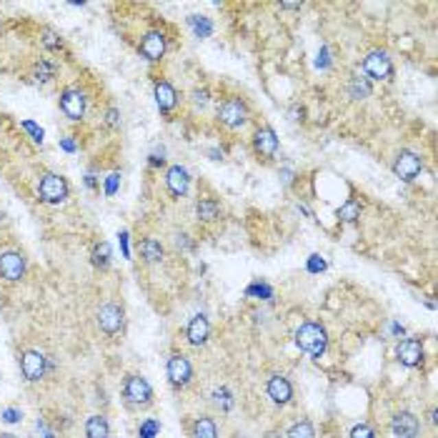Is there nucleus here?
<instances>
[{
	"mask_svg": "<svg viewBox=\"0 0 438 438\" xmlns=\"http://www.w3.org/2000/svg\"><path fill=\"white\" fill-rule=\"evenodd\" d=\"M296 346L313 358H321L328 346V333L321 323H303L296 331Z\"/></svg>",
	"mask_w": 438,
	"mask_h": 438,
	"instance_id": "obj_1",
	"label": "nucleus"
},
{
	"mask_svg": "<svg viewBox=\"0 0 438 438\" xmlns=\"http://www.w3.org/2000/svg\"><path fill=\"white\" fill-rule=\"evenodd\" d=\"M216 118H218L220 126L231 128V130H238V128H243L248 120H251V111H248L246 100L238 98V95H231V98H226L218 106Z\"/></svg>",
	"mask_w": 438,
	"mask_h": 438,
	"instance_id": "obj_2",
	"label": "nucleus"
},
{
	"mask_svg": "<svg viewBox=\"0 0 438 438\" xmlns=\"http://www.w3.org/2000/svg\"><path fill=\"white\" fill-rule=\"evenodd\" d=\"M71 196V185L58 173H43L38 181V198L48 205H60Z\"/></svg>",
	"mask_w": 438,
	"mask_h": 438,
	"instance_id": "obj_3",
	"label": "nucleus"
},
{
	"mask_svg": "<svg viewBox=\"0 0 438 438\" xmlns=\"http://www.w3.org/2000/svg\"><path fill=\"white\" fill-rule=\"evenodd\" d=\"M123 398L130 408H148L153 403V389L143 376L130 373L123 383Z\"/></svg>",
	"mask_w": 438,
	"mask_h": 438,
	"instance_id": "obj_4",
	"label": "nucleus"
},
{
	"mask_svg": "<svg viewBox=\"0 0 438 438\" xmlns=\"http://www.w3.org/2000/svg\"><path fill=\"white\" fill-rule=\"evenodd\" d=\"M363 73L368 80H391L393 78V60L386 50H371L363 58Z\"/></svg>",
	"mask_w": 438,
	"mask_h": 438,
	"instance_id": "obj_5",
	"label": "nucleus"
},
{
	"mask_svg": "<svg viewBox=\"0 0 438 438\" xmlns=\"http://www.w3.org/2000/svg\"><path fill=\"white\" fill-rule=\"evenodd\" d=\"M95 321H98V328L106 336H118L123 331V325H126V311H123V306L118 303H103L95 313Z\"/></svg>",
	"mask_w": 438,
	"mask_h": 438,
	"instance_id": "obj_6",
	"label": "nucleus"
},
{
	"mask_svg": "<svg viewBox=\"0 0 438 438\" xmlns=\"http://www.w3.org/2000/svg\"><path fill=\"white\" fill-rule=\"evenodd\" d=\"M60 111L68 120L73 123H80L88 113V98H85V93L80 88H65L60 93Z\"/></svg>",
	"mask_w": 438,
	"mask_h": 438,
	"instance_id": "obj_7",
	"label": "nucleus"
},
{
	"mask_svg": "<svg viewBox=\"0 0 438 438\" xmlns=\"http://www.w3.org/2000/svg\"><path fill=\"white\" fill-rule=\"evenodd\" d=\"M21 371L23 378L28 383H38L41 378H45V371H48V356H43L36 348H28L21 354Z\"/></svg>",
	"mask_w": 438,
	"mask_h": 438,
	"instance_id": "obj_8",
	"label": "nucleus"
},
{
	"mask_svg": "<svg viewBox=\"0 0 438 438\" xmlns=\"http://www.w3.org/2000/svg\"><path fill=\"white\" fill-rule=\"evenodd\" d=\"M165 373H168V381L173 389H185V386L193 381V363L188 360V356L173 354L168 358Z\"/></svg>",
	"mask_w": 438,
	"mask_h": 438,
	"instance_id": "obj_9",
	"label": "nucleus"
},
{
	"mask_svg": "<svg viewBox=\"0 0 438 438\" xmlns=\"http://www.w3.org/2000/svg\"><path fill=\"white\" fill-rule=\"evenodd\" d=\"M421 170H424V158L413 153V150H401L393 158V173L401 178L403 183H413Z\"/></svg>",
	"mask_w": 438,
	"mask_h": 438,
	"instance_id": "obj_10",
	"label": "nucleus"
},
{
	"mask_svg": "<svg viewBox=\"0 0 438 438\" xmlns=\"http://www.w3.org/2000/svg\"><path fill=\"white\" fill-rule=\"evenodd\" d=\"M165 50H168V38H165V33H161V30H150V33H146V36L141 38V43H138V53H141L148 63H161Z\"/></svg>",
	"mask_w": 438,
	"mask_h": 438,
	"instance_id": "obj_11",
	"label": "nucleus"
},
{
	"mask_svg": "<svg viewBox=\"0 0 438 438\" xmlns=\"http://www.w3.org/2000/svg\"><path fill=\"white\" fill-rule=\"evenodd\" d=\"M25 276V255L18 251L0 253V278L8 283H18Z\"/></svg>",
	"mask_w": 438,
	"mask_h": 438,
	"instance_id": "obj_12",
	"label": "nucleus"
},
{
	"mask_svg": "<svg viewBox=\"0 0 438 438\" xmlns=\"http://www.w3.org/2000/svg\"><path fill=\"white\" fill-rule=\"evenodd\" d=\"M153 98H156V106L161 111V115L168 118L178 106V91L173 88V83L165 78H156L153 83Z\"/></svg>",
	"mask_w": 438,
	"mask_h": 438,
	"instance_id": "obj_13",
	"label": "nucleus"
},
{
	"mask_svg": "<svg viewBox=\"0 0 438 438\" xmlns=\"http://www.w3.org/2000/svg\"><path fill=\"white\" fill-rule=\"evenodd\" d=\"M278 146H281V143H278V135L270 126H261L253 133V150H255V156L263 158V161H270V158L276 156Z\"/></svg>",
	"mask_w": 438,
	"mask_h": 438,
	"instance_id": "obj_14",
	"label": "nucleus"
},
{
	"mask_svg": "<svg viewBox=\"0 0 438 438\" xmlns=\"http://www.w3.org/2000/svg\"><path fill=\"white\" fill-rule=\"evenodd\" d=\"M396 358L401 366L406 368H418L424 363L426 358V351H424V341L421 338H406L398 343L396 348Z\"/></svg>",
	"mask_w": 438,
	"mask_h": 438,
	"instance_id": "obj_15",
	"label": "nucleus"
},
{
	"mask_svg": "<svg viewBox=\"0 0 438 438\" xmlns=\"http://www.w3.org/2000/svg\"><path fill=\"white\" fill-rule=\"evenodd\" d=\"M165 188L173 198H185L191 191V173L183 165H170L165 173Z\"/></svg>",
	"mask_w": 438,
	"mask_h": 438,
	"instance_id": "obj_16",
	"label": "nucleus"
},
{
	"mask_svg": "<svg viewBox=\"0 0 438 438\" xmlns=\"http://www.w3.org/2000/svg\"><path fill=\"white\" fill-rule=\"evenodd\" d=\"M391 431L396 438H418L421 433V421L411 411H401L391 418Z\"/></svg>",
	"mask_w": 438,
	"mask_h": 438,
	"instance_id": "obj_17",
	"label": "nucleus"
},
{
	"mask_svg": "<svg viewBox=\"0 0 438 438\" xmlns=\"http://www.w3.org/2000/svg\"><path fill=\"white\" fill-rule=\"evenodd\" d=\"M208 338H211V321H208V316H203V313L193 316V319L188 321V328H185V341H188L191 346L200 348L208 343Z\"/></svg>",
	"mask_w": 438,
	"mask_h": 438,
	"instance_id": "obj_18",
	"label": "nucleus"
},
{
	"mask_svg": "<svg viewBox=\"0 0 438 438\" xmlns=\"http://www.w3.org/2000/svg\"><path fill=\"white\" fill-rule=\"evenodd\" d=\"M266 391H268V398L278 406H288L293 401V386L286 376H270L268 383H266Z\"/></svg>",
	"mask_w": 438,
	"mask_h": 438,
	"instance_id": "obj_19",
	"label": "nucleus"
},
{
	"mask_svg": "<svg viewBox=\"0 0 438 438\" xmlns=\"http://www.w3.org/2000/svg\"><path fill=\"white\" fill-rule=\"evenodd\" d=\"M196 218L200 223H213V220L220 218V203L211 196H203V198L196 200Z\"/></svg>",
	"mask_w": 438,
	"mask_h": 438,
	"instance_id": "obj_20",
	"label": "nucleus"
},
{
	"mask_svg": "<svg viewBox=\"0 0 438 438\" xmlns=\"http://www.w3.org/2000/svg\"><path fill=\"white\" fill-rule=\"evenodd\" d=\"M138 251H141V258L146 263H161L165 258V248H163L161 240L156 238H143L138 243Z\"/></svg>",
	"mask_w": 438,
	"mask_h": 438,
	"instance_id": "obj_21",
	"label": "nucleus"
},
{
	"mask_svg": "<svg viewBox=\"0 0 438 438\" xmlns=\"http://www.w3.org/2000/svg\"><path fill=\"white\" fill-rule=\"evenodd\" d=\"M85 438H111V424L103 413H95L85 421Z\"/></svg>",
	"mask_w": 438,
	"mask_h": 438,
	"instance_id": "obj_22",
	"label": "nucleus"
},
{
	"mask_svg": "<svg viewBox=\"0 0 438 438\" xmlns=\"http://www.w3.org/2000/svg\"><path fill=\"white\" fill-rule=\"evenodd\" d=\"M191 438H218V426L211 416H198L191 426Z\"/></svg>",
	"mask_w": 438,
	"mask_h": 438,
	"instance_id": "obj_23",
	"label": "nucleus"
},
{
	"mask_svg": "<svg viewBox=\"0 0 438 438\" xmlns=\"http://www.w3.org/2000/svg\"><path fill=\"white\" fill-rule=\"evenodd\" d=\"M188 28L193 30V36L198 38V41H205V38L213 36V21L208 15H198V13L188 15Z\"/></svg>",
	"mask_w": 438,
	"mask_h": 438,
	"instance_id": "obj_24",
	"label": "nucleus"
},
{
	"mask_svg": "<svg viewBox=\"0 0 438 438\" xmlns=\"http://www.w3.org/2000/svg\"><path fill=\"white\" fill-rule=\"evenodd\" d=\"M111 258H113V253H111V246H108L106 240H98V243L93 246L91 263L98 270H108V268H111Z\"/></svg>",
	"mask_w": 438,
	"mask_h": 438,
	"instance_id": "obj_25",
	"label": "nucleus"
},
{
	"mask_svg": "<svg viewBox=\"0 0 438 438\" xmlns=\"http://www.w3.org/2000/svg\"><path fill=\"white\" fill-rule=\"evenodd\" d=\"M371 80L363 78V76H351V80H348V93H351V98L356 100H363L371 95Z\"/></svg>",
	"mask_w": 438,
	"mask_h": 438,
	"instance_id": "obj_26",
	"label": "nucleus"
},
{
	"mask_svg": "<svg viewBox=\"0 0 438 438\" xmlns=\"http://www.w3.org/2000/svg\"><path fill=\"white\" fill-rule=\"evenodd\" d=\"M336 216H338V220H343V223H356V220L360 218V203L356 198H348L346 203L336 211Z\"/></svg>",
	"mask_w": 438,
	"mask_h": 438,
	"instance_id": "obj_27",
	"label": "nucleus"
},
{
	"mask_svg": "<svg viewBox=\"0 0 438 438\" xmlns=\"http://www.w3.org/2000/svg\"><path fill=\"white\" fill-rule=\"evenodd\" d=\"M286 438H316V428L308 418H301L296 424H290V428L286 431Z\"/></svg>",
	"mask_w": 438,
	"mask_h": 438,
	"instance_id": "obj_28",
	"label": "nucleus"
},
{
	"mask_svg": "<svg viewBox=\"0 0 438 438\" xmlns=\"http://www.w3.org/2000/svg\"><path fill=\"white\" fill-rule=\"evenodd\" d=\"M56 73H58V63L41 58V60L36 63V71H33V76H36L38 83H48V80L56 78Z\"/></svg>",
	"mask_w": 438,
	"mask_h": 438,
	"instance_id": "obj_29",
	"label": "nucleus"
},
{
	"mask_svg": "<svg viewBox=\"0 0 438 438\" xmlns=\"http://www.w3.org/2000/svg\"><path fill=\"white\" fill-rule=\"evenodd\" d=\"M213 403H216V408H220L223 413H228V411L233 408L235 401H233V393L226 389V386H220V389L213 391Z\"/></svg>",
	"mask_w": 438,
	"mask_h": 438,
	"instance_id": "obj_30",
	"label": "nucleus"
},
{
	"mask_svg": "<svg viewBox=\"0 0 438 438\" xmlns=\"http://www.w3.org/2000/svg\"><path fill=\"white\" fill-rule=\"evenodd\" d=\"M41 41H43V45L48 50H63V38H60V33H56L53 28H43L41 30Z\"/></svg>",
	"mask_w": 438,
	"mask_h": 438,
	"instance_id": "obj_31",
	"label": "nucleus"
},
{
	"mask_svg": "<svg viewBox=\"0 0 438 438\" xmlns=\"http://www.w3.org/2000/svg\"><path fill=\"white\" fill-rule=\"evenodd\" d=\"M161 433V421L158 418H146L138 426V438H156Z\"/></svg>",
	"mask_w": 438,
	"mask_h": 438,
	"instance_id": "obj_32",
	"label": "nucleus"
},
{
	"mask_svg": "<svg viewBox=\"0 0 438 438\" xmlns=\"http://www.w3.org/2000/svg\"><path fill=\"white\" fill-rule=\"evenodd\" d=\"M246 293H248V296L263 298V301H270V298H273V288H270V286H266V283H253V286H248Z\"/></svg>",
	"mask_w": 438,
	"mask_h": 438,
	"instance_id": "obj_33",
	"label": "nucleus"
},
{
	"mask_svg": "<svg viewBox=\"0 0 438 438\" xmlns=\"http://www.w3.org/2000/svg\"><path fill=\"white\" fill-rule=\"evenodd\" d=\"M21 128L30 135V138H33V141L41 143V146H43V138H45V133H43V128H38L36 123H33V120H21Z\"/></svg>",
	"mask_w": 438,
	"mask_h": 438,
	"instance_id": "obj_34",
	"label": "nucleus"
},
{
	"mask_svg": "<svg viewBox=\"0 0 438 438\" xmlns=\"http://www.w3.org/2000/svg\"><path fill=\"white\" fill-rule=\"evenodd\" d=\"M191 100L196 108H205L211 103V93H208V88H196V91L191 93Z\"/></svg>",
	"mask_w": 438,
	"mask_h": 438,
	"instance_id": "obj_35",
	"label": "nucleus"
},
{
	"mask_svg": "<svg viewBox=\"0 0 438 438\" xmlns=\"http://www.w3.org/2000/svg\"><path fill=\"white\" fill-rule=\"evenodd\" d=\"M0 418H3L5 424H21L23 411H21V408H15V406H8V408H3V413H0Z\"/></svg>",
	"mask_w": 438,
	"mask_h": 438,
	"instance_id": "obj_36",
	"label": "nucleus"
},
{
	"mask_svg": "<svg viewBox=\"0 0 438 438\" xmlns=\"http://www.w3.org/2000/svg\"><path fill=\"white\" fill-rule=\"evenodd\" d=\"M351 438H376V431L368 424H358L351 428Z\"/></svg>",
	"mask_w": 438,
	"mask_h": 438,
	"instance_id": "obj_37",
	"label": "nucleus"
},
{
	"mask_svg": "<svg viewBox=\"0 0 438 438\" xmlns=\"http://www.w3.org/2000/svg\"><path fill=\"white\" fill-rule=\"evenodd\" d=\"M325 268H328V266H325V261L319 253H313L311 258H308V270H311V273H323Z\"/></svg>",
	"mask_w": 438,
	"mask_h": 438,
	"instance_id": "obj_38",
	"label": "nucleus"
},
{
	"mask_svg": "<svg viewBox=\"0 0 438 438\" xmlns=\"http://www.w3.org/2000/svg\"><path fill=\"white\" fill-rule=\"evenodd\" d=\"M118 185H120V173H111L106 178V196H115L118 193Z\"/></svg>",
	"mask_w": 438,
	"mask_h": 438,
	"instance_id": "obj_39",
	"label": "nucleus"
},
{
	"mask_svg": "<svg viewBox=\"0 0 438 438\" xmlns=\"http://www.w3.org/2000/svg\"><path fill=\"white\" fill-rule=\"evenodd\" d=\"M106 126L108 128H118L120 126V111L115 106H111L106 111Z\"/></svg>",
	"mask_w": 438,
	"mask_h": 438,
	"instance_id": "obj_40",
	"label": "nucleus"
},
{
	"mask_svg": "<svg viewBox=\"0 0 438 438\" xmlns=\"http://www.w3.org/2000/svg\"><path fill=\"white\" fill-rule=\"evenodd\" d=\"M316 65H319V68H331V53H328L325 45L319 50V60H316Z\"/></svg>",
	"mask_w": 438,
	"mask_h": 438,
	"instance_id": "obj_41",
	"label": "nucleus"
},
{
	"mask_svg": "<svg viewBox=\"0 0 438 438\" xmlns=\"http://www.w3.org/2000/svg\"><path fill=\"white\" fill-rule=\"evenodd\" d=\"M303 115H306V111L301 106H290V111H288V118L293 120V123H301L303 120Z\"/></svg>",
	"mask_w": 438,
	"mask_h": 438,
	"instance_id": "obj_42",
	"label": "nucleus"
},
{
	"mask_svg": "<svg viewBox=\"0 0 438 438\" xmlns=\"http://www.w3.org/2000/svg\"><path fill=\"white\" fill-rule=\"evenodd\" d=\"M176 243H178V248L183 246V248H188V251H191V248L196 246V243H191V240H188V235H185V233H178V235H176Z\"/></svg>",
	"mask_w": 438,
	"mask_h": 438,
	"instance_id": "obj_43",
	"label": "nucleus"
},
{
	"mask_svg": "<svg viewBox=\"0 0 438 438\" xmlns=\"http://www.w3.org/2000/svg\"><path fill=\"white\" fill-rule=\"evenodd\" d=\"M60 146H63L68 153H76V143L71 141V135H65V138H60Z\"/></svg>",
	"mask_w": 438,
	"mask_h": 438,
	"instance_id": "obj_44",
	"label": "nucleus"
},
{
	"mask_svg": "<svg viewBox=\"0 0 438 438\" xmlns=\"http://www.w3.org/2000/svg\"><path fill=\"white\" fill-rule=\"evenodd\" d=\"M120 248H123V255H126V258H130V251H128V233H126V231L120 233Z\"/></svg>",
	"mask_w": 438,
	"mask_h": 438,
	"instance_id": "obj_45",
	"label": "nucleus"
},
{
	"mask_svg": "<svg viewBox=\"0 0 438 438\" xmlns=\"http://www.w3.org/2000/svg\"><path fill=\"white\" fill-rule=\"evenodd\" d=\"M281 178H283V183L290 185V183H293V178H296V176H293V170L286 168V170H281Z\"/></svg>",
	"mask_w": 438,
	"mask_h": 438,
	"instance_id": "obj_46",
	"label": "nucleus"
},
{
	"mask_svg": "<svg viewBox=\"0 0 438 438\" xmlns=\"http://www.w3.org/2000/svg\"><path fill=\"white\" fill-rule=\"evenodd\" d=\"M208 156H211V161H223V150H218V148H208Z\"/></svg>",
	"mask_w": 438,
	"mask_h": 438,
	"instance_id": "obj_47",
	"label": "nucleus"
},
{
	"mask_svg": "<svg viewBox=\"0 0 438 438\" xmlns=\"http://www.w3.org/2000/svg\"><path fill=\"white\" fill-rule=\"evenodd\" d=\"M85 185H88L91 191H95V188H98V181H95V176H85Z\"/></svg>",
	"mask_w": 438,
	"mask_h": 438,
	"instance_id": "obj_48",
	"label": "nucleus"
},
{
	"mask_svg": "<svg viewBox=\"0 0 438 438\" xmlns=\"http://www.w3.org/2000/svg\"><path fill=\"white\" fill-rule=\"evenodd\" d=\"M150 165H153V168H158V165H165V158H158L156 153H153V156H150Z\"/></svg>",
	"mask_w": 438,
	"mask_h": 438,
	"instance_id": "obj_49",
	"label": "nucleus"
},
{
	"mask_svg": "<svg viewBox=\"0 0 438 438\" xmlns=\"http://www.w3.org/2000/svg\"><path fill=\"white\" fill-rule=\"evenodd\" d=\"M283 8L286 10H296V8H301V3H283Z\"/></svg>",
	"mask_w": 438,
	"mask_h": 438,
	"instance_id": "obj_50",
	"label": "nucleus"
},
{
	"mask_svg": "<svg viewBox=\"0 0 438 438\" xmlns=\"http://www.w3.org/2000/svg\"><path fill=\"white\" fill-rule=\"evenodd\" d=\"M268 438H281V433H278V431H270Z\"/></svg>",
	"mask_w": 438,
	"mask_h": 438,
	"instance_id": "obj_51",
	"label": "nucleus"
},
{
	"mask_svg": "<svg viewBox=\"0 0 438 438\" xmlns=\"http://www.w3.org/2000/svg\"><path fill=\"white\" fill-rule=\"evenodd\" d=\"M0 438H15L13 433H0Z\"/></svg>",
	"mask_w": 438,
	"mask_h": 438,
	"instance_id": "obj_52",
	"label": "nucleus"
}]
</instances>
